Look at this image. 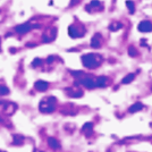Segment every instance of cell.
I'll return each mask as SVG.
<instances>
[{
    "instance_id": "obj_11",
    "label": "cell",
    "mask_w": 152,
    "mask_h": 152,
    "mask_svg": "<svg viewBox=\"0 0 152 152\" xmlns=\"http://www.w3.org/2000/svg\"><path fill=\"white\" fill-rule=\"evenodd\" d=\"M102 45V35L100 33H95L94 35L91 39V47L93 49H98L100 48Z\"/></svg>"
},
{
    "instance_id": "obj_1",
    "label": "cell",
    "mask_w": 152,
    "mask_h": 152,
    "mask_svg": "<svg viewBox=\"0 0 152 152\" xmlns=\"http://www.w3.org/2000/svg\"><path fill=\"white\" fill-rule=\"evenodd\" d=\"M81 58H82V64L84 65V67L89 69H95L100 67L103 60L102 56H100L99 53H86V55H83Z\"/></svg>"
},
{
    "instance_id": "obj_28",
    "label": "cell",
    "mask_w": 152,
    "mask_h": 152,
    "mask_svg": "<svg viewBox=\"0 0 152 152\" xmlns=\"http://www.w3.org/2000/svg\"><path fill=\"white\" fill-rule=\"evenodd\" d=\"M0 152H4V151H0Z\"/></svg>"
},
{
    "instance_id": "obj_5",
    "label": "cell",
    "mask_w": 152,
    "mask_h": 152,
    "mask_svg": "<svg viewBox=\"0 0 152 152\" xmlns=\"http://www.w3.org/2000/svg\"><path fill=\"white\" fill-rule=\"evenodd\" d=\"M39 27H40V24H34L33 22H26L15 26V32L18 34H25L27 32L32 31L33 28H39Z\"/></svg>"
},
{
    "instance_id": "obj_24",
    "label": "cell",
    "mask_w": 152,
    "mask_h": 152,
    "mask_svg": "<svg viewBox=\"0 0 152 152\" xmlns=\"http://www.w3.org/2000/svg\"><path fill=\"white\" fill-rule=\"evenodd\" d=\"M70 74H72V75H74V77H76V78H80L81 76H84V73L81 72V70H76V72L70 70Z\"/></svg>"
},
{
    "instance_id": "obj_15",
    "label": "cell",
    "mask_w": 152,
    "mask_h": 152,
    "mask_svg": "<svg viewBox=\"0 0 152 152\" xmlns=\"http://www.w3.org/2000/svg\"><path fill=\"white\" fill-rule=\"evenodd\" d=\"M107 77L106 76H98L95 78V85L96 88H104L107 85Z\"/></svg>"
},
{
    "instance_id": "obj_23",
    "label": "cell",
    "mask_w": 152,
    "mask_h": 152,
    "mask_svg": "<svg viewBox=\"0 0 152 152\" xmlns=\"http://www.w3.org/2000/svg\"><path fill=\"white\" fill-rule=\"evenodd\" d=\"M41 64H42V59H41V58H35V59L32 61V67H33V68L39 67V66H41Z\"/></svg>"
},
{
    "instance_id": "obj_7",
    "label": "cell",
    "mask_w": 152,
    "mask_h": 152,
    "mask_svg": "<svg viewBox=\"0 0 152 152\" xmlns=\"http://www.w3.org/2000/svg\"><path fill=\"white\" fill-rule=\"evenodd\" d=\"M75 83L76 84H80V85H82V86H84V88H86V89L89 90L96 88V85H95V78L91 77V75L84 76V77H82L81 80H78Z\"/></svg>"
},
{
    "instance_id": "obj_18",
    "label": "cell",
    "mask_w": 152,
    "mask_h": 152,
    "mask_svg": "<svg viewBox=\"0 0 152 152\" xmlns=\"http://www.w3.org/2000/svg\"><path fill=\"white\" fill-rule=\"evenodd\" d=\"M13 144L14 145H22L24 143V136L19 135V134H15L13 136Z\"/></svg>"
},
{
    "instance_id": "obj_4",
    "label": "cell",
    "mask_w": 152,
    "mask_h": 152,
    "mask_svg": "<svg viewBox=\"0 0 152 152\" xmlns=\"http://www.w3.org/2000/svg\"><path fill=\"white\" fill-rule=\"evenodd\" d=\"M17 110V104L9 101H0V113L10 116Z\"/></svg>"
},
{
    "instance_id": "obj_25",
    "label": "cell",
    "mask_w": 152,
    "mask_h": 152,
    "mask_svg": "<svg viewBox=\"0 0 152 152\" xmlns=\"http://www.w3.org/2000/svg\"><path fill=\"white\" fill-rule=\"evenodd\" d=\"M55 56H49V57H48V59H47V63L48 64H51L52 63V61H53V60H55Z\"/></svg>"
},
{
    "instance_id": "obj_20",
    "label": "cell",
    "mask_w": 152,
    "mask_h": 152,
    "mask_svg": "<svg viewBox=\"0 0 152 152\" xmlns=\"http://www.w3.org/2000/svg\"><path fill=\"white\" fill-rule=\"evenodd\" d=\"M126 6H127V8H128V10H129V14L135 13V4H134L132 0H127Z\"/></svg>"
},
{
    "instance_id": "obj_2",
    "label": "cell",
    "mask_w": 152,
    "mask_h": 152,
    "mask_svg": "<svg viewBox=\"0 0 152 152\" xmlns=\"http://www.w3.org/2000/svg\"><path fill=\"white\" fill-rule=\"evenodd\" d=\"M56 103H57V99L55 96L52 95L45 96L39 103V110L42 114H51L56 110Z\"/></svg>"
},
{
    "instance_id": "obj_27",
    "label": "cell",
    "mask_w": 152,
    "mask_h": 152,
    "mask_svg": "<svg viewBox=\"0 0 152 152\" xmlns=\"http://www.w3.org/2000/svg\"><path fill=\"white\" fill-rule=\"evenodd\" d=\"M2 121H4V119H2V117L0 116V123H2Z\"/></svg>"
},
{
    "instance_id": "obj_3",
    "label": "cell",
    "mask_w": 152,
    "mask_h": 152,
    "mask_svg": "<svg viewBox=\"0 0 152 152\" xmlns=\"http://www.w3.org/2000/svg\"><path fill=\"white\" fill-rule=\"evenodd\" d=\"M85 33H86V30H85L84 25L81 23H74L68 27V34H69L70 38H82L85 35Z\"/></svg>"
},
{
    "instance_id": "obj_8",
    "label": "cell",
    "mask_w": 152,
    "mask_h": 152,
    "mask_svg": "<svg viewBox=\"0 0 152 152\" xmlns=\"http://www.w3.org/2000/svg\"><path fill=\"white\" fill-rule=\"evenodd\" d=\"M65 91H66L67 95L70 96V98H81V96H83L82 89H80V85H78V84H76V83H74V85H73V86L67 88Z\"/></svg>"
},
{
    "instance_id": "obj_10",
    "label": "cell",
    "mask_w": 152,
    "mask_h": 152,
    "mask_svg": "<svg viewBox=\"0 0 152 152\" xmlns=\"http://www.w3.org/2000/svg\"><path fill=\"white\" fill-rule=\"evenodd\" d=\"M137 30L142 33H150L152 31V24L150 20H142L137 26Z\"/></svg>"
},
{
    "instance_id": "obj_13",
    "label": "cell",
    "mask_w": 152,
    "mask_h": 152,
    "mask_svg": "<svg viewBox=\"0 0 152 152\" xmlns=\"http://www.w3.org/2000/svg\"><path fill=\"white\" fill-rule=\"evenodd\" d=\"M34 88L39 92H45L49 88V83L45 82V81H37L34 83Z\"/></svg>"
},
{
    "instance_id": "obj_26",
    "label": "cell",
    "mask_w": 152,
    "mask_h": 152,
    "mask_svg": "<svg viewBox=\"0 0 152 152\" xmlns=\"http://www.w3.org/2000/svg\"><path fill=\"white\" fill-rule=\"evenodd\" d=\"M33 152H45V151H42V150H39V149H35Z\"/></svg>"
},
{
    "instance_id": "obj_19",
    "label": "cell",
    "mask_w": 152,
    "mask_h": 152,
    "mask_svg": "<svg viewBox=\"0 0 152 152\" xmlns=\"http://www.w3.org/2000/svg\"><path fill=\"white\" fill-rule=\"evenodd\" d=\"M134 78H135V74H134V73H131V74L126 75L121 80V84H128V83L133 82Z\"/></svg>"
},
{
    "instance_id": "obj_14",
    "label": "cell",
    "mask_w": 152,
    "mask_h": 152,
    "mask_svg": "<svg viewBox=\"0 0 152 152\" xmlns=\"http://www.w3.org/2000/svg\"><path fill=\"white\" fill-rule=\"evenodd\" d=\"M48 145L50 146L52 150H59V149H61L60 142L57 139H55V137H49L48 139Z\"/></svg>"
},
{
    "instance_id": "obj_21",
    "label": "cell",
    "mask_w": 152,
    "mask_h": 152,
    "mask_svg": "<svg viewBox=\"0 0 152 152\" xmlns=\"http://www.w3.org/2000/svg\"><path fill=\"white\" fill-rule=\"evenodd\" d=\"M9 89L7 88L5 84H0V95H7L9 94Z\"/></svg>"
},
{
    "instance_id": "obj_9",
    "label": "cell",
    "mask_w": 152,
    "mask_h": 152,
    "mask_svg": "<svg viewBox=\"0 0 152 152\" xmlns=\"http://www.w3.org/2000/svg\"><path fill=\"white\" fill-rule=\"evenodd\" d=\"M85 9L89 12V13H93V12H100L103 10V4L99 0H92L89 5H86Z\"/></svg>"
},
{
    "instance_id": "obj_6",
    "label": "cell",
    "mask_w": 152,
    "mask_h": 152,
    "mask_svg": "<svg viewBox=\"0 0 152 152\" xmlns=\"http://www.w3.org/2000/svg\"><path fill=\"white\" fill-rule=\"evenodd\" d=\"M56 38H57V28L56 27H49L42 34V42L43 43H50L52 41H55Z\"/></svg>"
},
{
    "instance_id": "obj_22",
    "label": "cell",
    "mask_w": 152,
    "mask_h": 152,
    "mask_svg": "<svg viewBox=\"0 0 152 152\" xmlns=\"http://www.w3.org/2000/svg\"><path fill=\"white\" fill-rule=\"evenodd\" d=\"M128 55H129L131 57H136V56L139 55V52H137V50L134 48L133 45H131V47L128 48Z\"/></svg>"
},
{
    "instance_id": "obj_16",
    "label": "cell",
    "mask_w": 152,
    "mask_h": 152,
    "mask_svg": "<svg viewBox=\"0 0 152 152\" xmlns=\"http://www.w3.org/2000/svg\"><path fill=\"white\" fill-rule=\"evenodd\" d=\"M121 27H123V24H121V22H117V20H115V22H111V23L109 24V26H108L109 31H111V32L119 31Z\"/></svg>"
},
{
    "instance_id": "obj_12",
    "label": "cell",
    "mask_w": 152,
    "mask_h": 152,
    "mask_svg": "<svg viewBox=\"0 0 152 152\" xmlns=\"http://www.w3.org/2000/svg\"><path fill=\"white\" fill-rule=\"evenodd\" d=\"M82 133L84 134L86 137H90V136L93 134V123H91V121L85 123L82 127Z\"/></svg>"
},
{
    "instance_id": "obj_17",
    "label": "cell",
    "mask_w": 152,
    "mask_h": 152,
    "mask_svg": "<svg viewBox=\"0 0 152 152\" xmlns=\"http://www.w3.org/2000/svg\"><path fill=\"white\" fill-rule=\"evenodd\" d=\"M143 107H144V106H143L142 102H136V103H133V104L129 107L128 111H129L131 114H134V113H137V111H140V110H142Z\"/></svg>"
}]
</instances>
